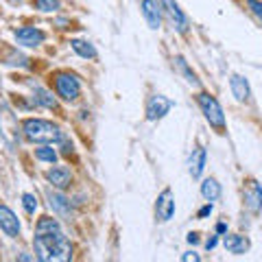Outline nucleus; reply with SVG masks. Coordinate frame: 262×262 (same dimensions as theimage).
Returning a JSON list of instances; mask_svg holds the SVG:
<instances>
[{"label":"nucleus","mask_w":262,"mask_h":262,"mask_svg":"<svg viewBox=\"0 0 262 262\" xmlns=\"http://www.w3.org/2000/svg\"><path fill=\"white\" fill-rule=\"evenodd\" d=\"M35 158L39 160V162H48V164H55L57 162V151L53 149L51 144H44V146H39V149H35Z\"/></svg>","instance_id":"aec40b11"},{"label":"nucleus","mask_w":262,"mask_h":262,"mask_svg":"<svg viewBox=\"0 0 262 262\" xmlns=\"http://www.w3.org/2000/svg\"><path fill=\"white\" fill-rule=\"evenodd\" d=\"M201 196L206 201H216L219 196H221V184L216 182L214 177H208V179H203L201 182Z\"/></svg>","instance_id":"a211bd4d"},{"label":"nucleus","mask_w":262,"mask_h":262,"mask_svg":"<svg viewBox=\"0 0 262 262\" xmlns=\"http://www.w3.org/2000/svg\"><path fill=\"white\" fill-rule=\"evenodd\" d=\"M13 3H20V0H13Z\"/></svg>","instance_id":"c756f323"},{"label":"nucleus","mask_w":262,"mask_h":262,"mask_svg":"<svg viewBox=\"0 0 262 262\" xmlns=\"http://www.w3.org/2000/svg\"><path fill=\"white\" fill-rule=\"evenodd\" d=\"M0 229L9 238H18L20 236V221L9 206H0Z\"/></svg>","instance_id":"9d476101"},{"label":"nucleus","mask_w":262,"mask_h":262,"mask_svg":"<svg viewBox=\"0 0 262 262\" xmlns=\"http://www.w3.org/2000/svg\"><path fill=\"white\" fill-rule=\"evenodd\" d=\"M170 107H173V101L170 98H166V96H162V94H155V96H151L149 101H146V120H160V118H164L166 114L170 112Z\"/></svg>","instance_id":"0eeeda50"},{"label":"nucleus","mask_w":262,"mask_h":262,"mask_svg":"<svg viewBox=\"0 0 262 262\" xmlns=\"http://www.w3.org/2000/svg\"><path fill=\"white\" fill-rule=\"evenodd\" d=\"M243 206L247 208L251 214H258L262 210V186L256 179H247L243 186Z\"/></svg>","instance_id":"39448f33"},{"label":"nucleus","mask_w":262,"mask_h":262,"mask_svg":"<svg viewBox=\"0 0 262 262\" xmlns=\"http://www.w3.org/2000/svg\"><path fill=\"white\" fill-rule=\"evenodd\" d=\"M70 46H72V51L79 57H83V59H96L98 57L94 44L88 42V39H70Z\"/></svg>","instance_id":"dca6fc26"},{"label":"nucleus","mask_w":262,"mask_h":262,"mask_svg":"<svg viewBox=\"0 0 262 262\" xmlns=\"http://www.w3.org/2000/svg\"><path fill=\"white\" fill-rule=\"evenodd\" d=\"M35 9L44 11V13H51L59 9V0H35Z\"/></svg>","instance_id":"5701e85b"},{"label":"nucleus","mask_w":262,"mask_h":262,"mask_svg":"<svg viewBox=\"0 0 262 262\" xmlns=\"http://www.w3.org/2000/svg\"><path fill=\"white\" fill-rule=\"evenodd\" d=\"M175 63L179 66V70H182L184 72V75H186V81H188V83H199V81H196V75H194V72L190 70V68H188V63H186V59H184V57H177V59H175Z\"/></svg>","instance_id":"4be33fe9"},{"label":"nucleus","mask_w":262,"mask_h":262,"mask_svg":"<svg viewBox=\"0 0 262 262\" xmlns=\"http://www.w3.org/2000/svg\"><path fill=\"white\" fill-rule=\"evenodd\" d=\"M182 260H184V262H190V260H192V262H199L201 258L196 256L194 251H188V253H184V256H182Z\"/></svg>","instance_id":"a878e982"},{"label":"nucleus","mask_w":262,"mask_h":262,"mask_svg":"<svg viewBox=\"0 0 262 262\" xmlns=\"http://www.w3.org/2000/svg\"><path fill=\"white\" fill-rule=\"evenodd\" d=\"M175 216V199H173V190L166 188L162 190L158 201H155V221L158 223H168Z\"/></svg>","instance_id":"423d86ee"},{"label":"nucleus","mask_w":262,"mask_h":262,"mask_svg":"<svg viewBox=\"0 0 262 262\" xmlns=\"http://www.w3.org/2000/svg\"><path fill=\"white\" fill-rule=\"evenodd\" d=\"M219 245V236H210V238L206 241V249H214Z\"/></svg>","instance_id":"bb28decb"},{"label":"nucleus","mask_w":262,"mask_h":262,"mask_svg":"<svg viewBox=\"0 0 262 262\" xmlns=\"http://www.w3.org/2000/svg\"><path fill=\"white\" fill-rule=\"evenodd\" d=\"M245 5H247L249 11L262 22V0H245Z\"/></svg>","instance_id":"b1692460"},{"label":"nucleus","mask_w":262,"mask_h":262,"mask_svg":"<svg viewBox=\"0 0 262 262\" xmlns=\"http://www.w3.org/2000/svg\"><path fill=\"white\" fill-rule=\"evenodd\" d=\"M22 208H24L27 214H35V210H37V196L31 194V192H24L22 194Z\"/></svg>","instance_id":"412c9836"},{"label":"nucleus","mask_w":262,"mask_h":262,"mask_svg":"<svg viewBox=\"0 0 262 262\" xmlns=\"http://www.w3.org/2000/svg\"><path fill=\"white\" fill-rule=\"evenodd\" d=\"M13 35L20 46H27V48H35L39 44H44V39H46V33L35 27H20V29H15Z\"/></svg>","instance_id":"6e6552de"},{"label":"nucleus","mask_w":262,"mask_h":262,"mask_svg":"<svg viewBox=\"0 0 262 262\" xmlns=\"http://www.w3.org/2000/svg\"><path fill=\"white\" fill-rule=\"evenodd\" d=\"M186 241L190 243V245H196V243H199V234H196V232H190V234L186 236Z\"/></svg>","instance_id":"cd10ccee"},{"label":"nucleus","mask_w":262,"mask_h":262,"mask_svg":"<svg viewBox=\"0 0 262 262\" xmlns=\"http://www.w3.org/2000/svg\"><path fill=\"white\" fill-rule=\"evenodd\" d=\"M48 203H51V208H55V212H59V214H68L70 212V201L66 199L63 194L59 192H48Z\"/></svg>","instance_id":"6ab92c4d"},{"label":"nucleus","mask_w":262,"mask_h":262,"mask_svg":"<svg viewBox=\"0 0 262 262\" xmlns=\"http://www.w3.org/2000/svg\"><path fill=\"white\" fill-rule=\"evenodd\" d=\"M33 101L35 105H42V107H48V110H57V98L48 92V90L35 85L33 88Z\"/></svg>","instance_id":"f3484780"},{"label":"nucleus","mask_w":262,"mask_h":262,"mask_svg":"<svg viewBox=\"0 0 262 262\" xmlns=\"http://www.w3.org/2000/svg\"><path fill=\"white\" fill-rule=\"evenodd\" d=\"M33 249H35V258L42 262L72 258V245L68 241V236L61 232L57 219H53V216H42L35 223Z\"/></svg>","instance_id":"f257e3e1"},{"label":"nucleus","mask_w":262,"mask_h":262,"mask_svg":"<svg viewBox=\"0 0 262 262\" xmlns=\"http://www.w3.org/2000/svg\"><path fill=\"white\" fill-rule=\"evenodd\" d=\"M160 3H162V11L168 15L170 24H173L179 33H186L188 31V18L184 15V11L179 9V5L175 0H160Z\"/></svg>","instance_id":"1a4fd4ad"},{"label":"nucleus","mask_w":262,"mask_h":262,"mask_svg":"<svg viewBox=\"0 0 262 262\" xmlns=\"http://www.w3.org/2000/svg\"><path fill=\"white\" fill-rule=\"evenodd\" d=\"M142 15L146 24H149V29L158 31L160 24H162V3L160 0H142Z\"/></svg>","instance_id":"9b49d317"},{"label":"nucleus","mask_w":262,"mask_h":262,"mask_svg":"<svg viewBox=\"0 0 262 262\" xmlns=\"http://www.w3.org/2000/svg\"><path fill=\"white\" fill-rule=\"evenodd\" d=\"M22 131L27 136L29 142H39V144H53V142H63L66 136L63 131L53 125L51 120H42V118H29L24 120Z\"/></svg>","instance_id":"f03ea898"},{"label":"nucleus","mask_w":262,"mask_h":262,"mask_svg":"<svg viewBox=\"0 0 262 262\" xmlns=\"http://www.w3.org/2000/svg\"><path fill=\"white\" fill-rule=\"evenodd\" d=\"M53 85L57 96L66 103H75L81 96V81L77 75H72L68 70H59L53 75Z\"/></svg>","instance_id":"20e7f679"},{"label":"nucleus","mask_w":262,"mask_h":262,"mask_svg":"<svg viewBox=\"0 0 262 262\" xmlns=\"http://www.w3.org/2000/svg\"><path fill=\"white\" fill-rule=\"evenodd\" d=\"M223 245L229 253H234V256H243V253L249 251V241L241 234H225Z\"/></svg>","instance_id":"4468645a"},{"label":"nucleus","mask_w":262,"mask_h":262,"mask_svg":"<svg viewBox=\"0 0 262 262\" xmlns=\"http://www.w3.org/2000/svg\"><path fill=\"white\" fill-rule=\"evenodd\" d=\"M208 214H212V203H210V201H208L199 212H196V219H206Z\"/></svg>","instance_id":"393cba45"},{"label":"nucleus","mask_w":262,"mask_h":262,"mask_svg":"<svg viewBox=\"0 0 262 262\" xmlns=\"http://www.w3.org/2000/svg\"><path fill=\"white\" fill-rule=\"evenodd\" d=\"M46 179L57 190H66L72 184V170L68 166H53L51 170H46Z\"/></svg>","instance_id":"f8f14e48"},{"label":"nucleus","mask_w":262,"mask_h":262,"mask_svg":"<svg viewBox=\"0 0 262 262\" xmlns=\"http://www.w3.org/2000/svg\"><path fill=\"white\" fill-rule=\"evenodd\" d=\"M216 234H227V225L225 223H216Z\"/></svg>","instance_id":"c85d7f7f"},{"label":"nucleus","mask_w":262,"mask_h":262,"mask_svg":"<svg viewBox=\"0 0 262 262\" xmlns=\"http://www.w3.org/2000/svg\"><path fill=\"white\" fill-rule=\"evenodd\" d=\"M229 90H232V94L238 103H247L251 98L249 81L245 77H241V75H232V79H229Z\"/></svg>","instance_id":"ddd939ff"},{"label":"nucleus","mask_w":262,"mask_h":262,"mask_svg":"<svg viewBox=\"0 0 262 262\" xmlns=\"http://www.w3.org/2000/svg\"><path fill=\"white\" fill-rule=\"evenodd\" d=\"M196 105L201 107L203 116H206V120L210 122V127L216 129L219 134H225V114H223V107H221V103L216 98L208 92H199L196 94Z\"/></svg>","instance_id":"7ed1b4c3"},{"label":"nucleus","mask_w":262,"mask_h":262,"mask_svg":"<svg viewBox=\"0 0 262 262\" xmlns=\"http://www.w3.org/2000/svg\"><path fill=\"white\" fill-rule=\"evenodd\" d=\"M206 149H201V146H196V149L192 151L190 160H188V170H190V175L196 179L203 175V168H206Z\"/></svg>","instance_id":"2eb2a0df"}]
</instances>
